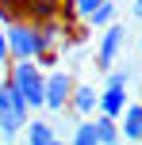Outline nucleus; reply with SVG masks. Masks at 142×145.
<instances>
[{"mask_svg":"<svg viewBox=\"0 0 142 145\" xmlns=\"http://www.w3.org/2000/svg\"><path fill=\"white\" fill-rule=\"evenodd\" d=\"M27 118H31V107L23 103L12 80H4L0 84V141H15Z\"/></svg>","mask_w":142,"mask_h":145,"instance_id":"f257e3e1","label":"nucleus"},{"mask_svg":"<svg viewBox=\"0 0 142 145\" xmlns=\"http://www.w3.org/2000/svg\"><path fill=\"white\" fill-rule=\"evenodd\" d=\"M15 84V92L23 95V103H27L31 111H38L42 107V84H46V76L38 72V61L35 57H19L12 65V76H8Z\"/></svg>","mask_w":142,"mask_h":145,"instance_id":"f03ea898","label":"nucleus"},{"mask_svg":"<svg viewBox=\"0 0 142 145\" xmlns=\"http://www.w3.org/2000/svg\"><path fill=\"white\" fill-rule=\"evenodd\" d=\"M69 92H73V76L69 72H50L46 76V84H42V107H50V111H61L69 103Z\"/></svg>","mask_w":142,"mask_h":145,"instance_id":"7ed1b4c3","label":"nucleus"},{"mask_svg":"<svg viewBox=\"0 0 142 145\" xmlns=\"http://www.w3.org/2000/svg\"><path fill=\"white\" fill-rule=\"evenodd\" d=\"M119 50H123V27H119V23H108V27H104V38H100V50H96V69L108 72Z\"/></svg>","mask_w":142,"mask_h":145,"instance_id":"20e7f679","label":"nucleus"},{"mask_svg":"<svg viewBox=\"0 0 142 145\" xmlns=\"http://www.w3.org/2000/svg\"><path fill=\"white\" fill-rule=\"evenodd\" d=\"M115 122H119V141H142V103H127Z\"/></svg>","mask_w":142,"mask_h":145,"instance_id":"39448f33","label":"nucleus"},{"mask_svg":"<svg viewBox=\"0 0 142 145\" xmlns=\"http://www.w3.org/2000/svg\"><path fill=\"white\" fill-rule=\"evenodd\" d=\"M19 134H23V141H31V145H54V141H61V134L54 130L50 122H42V118H27Z\"/></svg>","mask_w":142,"mask_h":145,"instance_id":"423d86ee","label":"nucleus"},{"mask_svg":"<svg viewBox=\"0 0 142 145\" xmlns=\"http://www.w3.org/2000/svg\"><path fill=\"white\" fill-rule=\"evenodd\" d=\"M96 88L92 84H73V92H69V107H73V115L77 118H85V115H92L96 111Z\"/></svg>","mask_w":142,"mask_h":145,"instance_id":"0eeeda50","label":"nucleus"},{"mask_svg":"<svg viewBox=\"0 0 142 145\" xmlns=\"http://www.w3.org/2000/svg\"><path fill=\"white\" fill-rule=\"evenodd\" d=\"M127 107V92L123 88H112V84H104V92L96 95V111L100 115H112V118H119V111Z\"/></svg>","mask_w":142,"mask_h":145,"instance_id":"6e6552de","label":"nucleus"},{"mask_svg":"<svg viewBox=\"0 0 142 145\" xmlns=\"http://www.w3.org/2000/svg\"><path fill=\"white\" fill-rule=\"evenodd\" d=\"M92 130H96V145H115V141H119V126H115L112 115L92 118Z\"/></svg>","mask_w":142,"mask_h":145,"instance_id":"1a4fd4ad","label":"nucleus"},{"mask_svg":"<svg viewBox=\"0 0 142 145\" xmlns=\"http://www.w3.org/2000/svg\"><path fill=\"white\" fill-rule=\"evenodd\" d=\"M112 19H115V4H112V0H100V4L89 12V23H92V27H108Z\"/></svg>","mask_w":142,"mask_h":145,"instance_id":"9d476101","label":"nucleus"},{"mask_svg":"<svg viewBox=\"0 0 142 145\" xmlns=\"http://www.w3.org/2000/svg\"><path fill=\"white\" fill-rule=\"evenodd\" d=\"M73 145H96V130H92V122H81L73 134H65Z\"/></svg>","mask_w":142,"mask_h":145,"instance_id":"9b49d317","label":"nucleus"},{"mask_svg":"<svg viewBox=\"0 0 142 145\" xmlns=\"http://www.w3.org/2000/svg\"><path fill=\"white\" fill-rule=\"evenodd\" d=\"M108 84H112V88H127V84H131V69H115V72H108Z\"/></svg>","mask_w":142,"mask_h":145,"instance_id":"f8f14e48","label":"nucleus"},{"mask_svg":"<svg viewBox=\"0 0 142 145\" xmlns=\"http://www.w3.org/2000/svg\"><path fill=\"white\" fill-rule=\"evenodd\" d=\"M69 4H73V12H77V19H89V12H92V8L100 4V0H69Z\"/></svg>","mask_w":142,"mask_h":145,"instance_id":"ddd939ff","label":"nucleus"},{"mask_svg":"<svg viewBox=\"0 0 142 145\" xmlns=\"http://www.w3.org/2000/svg\"><path fill=\"white\" fill-rule=\"evenodd\" d=\"M0 65H8V35H4V27H0Z\"/></svg>","mask_w":142,"mask_h":145,"instance_id":"4468645a","label":"nucleus"},{"mask_svg":"<svg viewBox=\"0 0 142 145\" xmlns=\"http://www.w3.org/2000/svg\"><path fill=\"white\" fill-rule=\"evenodd\" d=\"M131 12H135L138 19H142V0H135V8H131Z\"/></svg>","mask_w":142,"mask_h":145,"instance_id":"2eb2a0df","label":"nucleus"},{"mask_svg":"<svg viewBox=\"0 0 142 145\" xmlns=\"http://www.w3.org/2000/svg\"><path fill=\"white\" fill-rule=\"evenodd\" d=\"M138 50H142V35H138Z\"/></svg>","mask_w":142,"mask_h":145,"instance_id":"dca6fc26","label":"nucleus"}]
</instances>
